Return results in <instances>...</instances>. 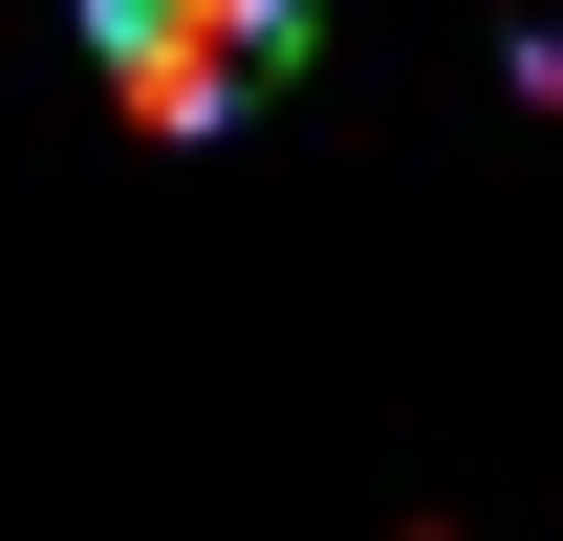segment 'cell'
<instances>
[{"label": "cell", "mask_w": 563, "mask_h": 541, "mask_svg": "<svg viewBox=\"0 0 563 541\" xmlns=\"http://www.w3.org/2000/svg\"><path fill=\"white\" fill-rule=\"evenodd\" d=\"M303 22L325 0H87V66H109L131 131H239V109L303 87Z\"/></svg>", "instance_id": "obj_1"}, {"label": "cell", "mask_w": 563, "mask_h": 541, "mask_svg": "<svg viewBox=\"0 0 563 541\" xmlns=\"http://www.w3.org/2000/svg\"><path fill=\"white\" fill-rule=\"evenodd\" d=\"M520 87H563V0H520Z\"/></svg>", "instance_id": "obj_2"}]
</instances>
